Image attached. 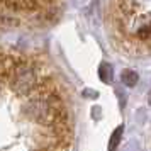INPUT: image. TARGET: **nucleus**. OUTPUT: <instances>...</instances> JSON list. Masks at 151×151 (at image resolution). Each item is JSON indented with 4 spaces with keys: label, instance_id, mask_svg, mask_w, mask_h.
<instances>
[{
    "label": "nucleus",
    "instance_id": "obj_6",
    "mask_svg": "<svg viewBox=\"0 0 151 151\" xmlns=\"http://www.w3.org/2000/svg\"><path fill=\"white\" fill-rule=\"evenodd\" d=\"M148 104H150V107H151V90H150V93H148Z\"/></svg>",
    "mask_w": 151,
    "mask_h": 151
},
{
    "label": "nucleus",
    "instance_id": "obj_5",
    "mask_svg": "<svg viewBox=\"0 0 151 151\" xmlns=\"http://www.w3.org/2000/svg\"><path fill=\"white\" fill-rule=\"evenodd\" d=\"M83 95H92V97H97V93H95V92H88V90H85V92H83Z\"/></svg>",
    "mask_w": 151,
    "mask_h": 151
},
{
    "label": "nucleus",
    "instance_id": "obj_3",
    "mask_svg": "<svg viewBox=\"0 0 151 151\" xmlns=\"http://www.w3.org/2000/svg\"><path fill=\"white\" fill-rule=\"evenodd\" d=\"M99 76H100V80H102L104 83H110L112 82V66H110L109 63L104 61L100 66H99Z\"/></svg>",
    "mask_w": 151,
    "mask_h": 151
},
{
    "label": "nucleus",
    "instance_id": "obj_2",
    "mask_svg": "<svg viewBox=\"0 0 151 151\" xmlns=\"http://www.w3.org/2000/svg\"><path fill=\"white\" fill-rule=\"evenodd\" d=\"M121 80L126 87H134L139 80V76H137L136 71H132V70H124L122 75H121Z\"/></svg>",
    "mask_w": 151,
    "mask_h": 151
},
{
    "label": "nucleus",
    "instance_id": "obj_7",
    "mask_svg": "<svg viewBox=\"0 0 151 151\" xmlns=\"http://www.w3.org/2000/svg\"><path fill=\"white\" fill-rule=\"evenodd\" d=\"M0 61H2V56H0Z\"/></svg>",
    "mask_w": 151,
    "mask_h": 151
},
{
    "label": "nucleus",
    "instance_id": "obj_8",
    "mask_svg": "<svg viewBox=\"0 0 151 151\" xmlns=\"http://www.w3.org/2000/svg\"><path fill=\"white\" fill-rule=\"evenodd\" d=\"M0 2H2V0H0Z\"/></svg>",
    "mask_w": 151,
    "mask_h": 151
},
{
    "label": "nucleus",
    "instance_id": "obj_1",
    "mask_svg": "<svg viewBox=\"0 0 151 151\" xmlns=\"http://www.w3.org/2000/svg\"><path fill=\"white\" fill-rule=\"evenodd\" d=\"M9 82L17 95H29L37 88V75L26 63H15L14 70L9 76Z\"/></svg>",
    "mask_w": 151,
    "mask_h": 151
},
{
    "label": "nucleus",
    "instance_id": "obj_4",
    "mask_svg": "<svg viewBox=\"0 0 151 151\" xmlns=\"http://www.w3.org/2000/svg\"><path fill=\"white\" fill-rule=\"evenodd\" d=\"M122 132H124V126H119L114 132H112V136H110V141H109V150H116L119 143H121V137H122Z\"/></svg>",
    "mask_w": 151,
    "mask_h": 151
}]
</instances>
